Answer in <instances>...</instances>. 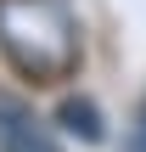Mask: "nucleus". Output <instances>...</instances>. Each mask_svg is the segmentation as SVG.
<instances>
[{"instance_id": "obj_1", "label": "nucleus", "mask_w": 146, "mask_h": 152, "mask_svg": "<svg viewBox=\"0 0 146 152\" xmlns=\"http://www.w3.org/2000/svg\"><path fill=\"white\" fill-rule=\"evenodd\" d=\"M0 51L34 85L68 79L79 68V17H73V0H0Z\"/></svg>"}, {"instance_id": "obj_2", "label": "nucleus", "mask_w": 146, "mask_h": 152, "mask_svg": "<svg viewBox=\"0 0 146 152\" xmlns=\"http://www.w3.org/2000/svg\"><path fill=\"white\" fill-rule=\"evenodd\" d=\"M0 152H62L56 135L28 113V102H17L11 90H0Z\"/></svg>"}, {"instance_id": "obj_3", "label": "nucleus", "mask_w": 146, "mask_h": 152, "mask_svg": "<svg viewBox=\"0 0 146 152\" xmlns=\"http://www.w3.org/2000/svg\"><path fill=\"white\" fill-rule=\"evenodd\" d=\"M56 118H62V130H68V135H79V141H101V135H107L101 107H96V102H84V96H68V102L56 107Z\"/></svg>"}, {"instance_id": "obj_4", "label": "nucleus", "mask_w": 146, "mask_h": 152, "mask_svg": "<svg viewBox=\"0 0 146 152\" xmlns=\"http://www.w3.org/2000/svg\"><path fill=\"white\" fill-rule=\"evenodd\" d=\"M124 147H129V152H146V118L135 124V130H129V141H124Z\"/></svg>"}]
</instances>
